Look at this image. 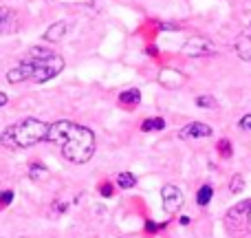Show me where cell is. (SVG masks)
I'll use <instances>...</instances> for the list:
<instances>
[{
	"label": "cell",
	"mask_w": 251,
	"mask_h": 238,
	"mask_svg": "<svg viewBox=\"0 0 251 238\" xmlns=\"http://www.w3.org/2000/svg\"><path fill=\"white\" fill-rule=\"evenodd\" d=\"M47 141L57 143L62 150V157L75 165L91 161L97 148L95 132L82 124H75V121H55V124H51Z\"/></svg>",
	"instance_id": "cell-1"
},
{
	"label": "cell",
	"mask_w": 251,
	"mask_h": 238,
	"mask_svg": "<svg viewBox=\"0 0 251 238\" xmlns=\"http://www.w3.org/2000/svg\"><path fill=\"white\" fill-rule=\"evenodd\" d=\"M49 130L51 124L35 117H26L18 124H11L2 130L0 134V143L9 150H18V148H31L40 141H47L49 139Z\"/></svg>",
	"instance_id": "cell-2"
},
{
	"label": "cell",
	"mask_w": 251,
	"mask_h": 238,
	"mask_svg": "<svg viewBox=\"0 0 251 238\" xmlns=\"http://www.w3.org/2000/svg\"><path fill=\"white\" fill-rule=\"evenodd\" d=\"M225 227L231 236H249L251 234V199L240 201L234 208L227 210L225 214Z\"/></svg>",
	"instance_id": "cell-3"
},
{
	"label": "cell",
	"mask_w": 251,
	"mask_h": 238,
	"mask_svg": "<svg viewBox=\"0 0 251 238\" xmlns=\"http://www.w3.org/2000/svg\"><path fill=\"white\" fill-rule=\"evenodd\" d=\"M29 62V60H26ZM31 64L35 66V73H33V79L31 82L35 84H44L49 82V79L57 78V75L64 71V57L60 55H53L51 60H44V62H31Z\"/></svg>",
	"instance_id": "cell-4"
},
{
	"label": "cell",
	"mask_w": 251,
	"mask_h": 238,
	"mask_svg": "<svg viewBox=\"0 0 251 238\" xmlns=\"http://www.w3.org/2000/svg\"><path fill=\"white\" fill-rule=\"evenodd\" d=\"M161 203H163L165 214H178L183 210V205H185V196H183V192L176 185L168 183L161 190Z\"/></svg>",
	"instance_id": "cell-5"
},
{
	"label": "cell",
	"mask_w": 251,
	"mask_h": 238,
	"mask_svg": "<svg viewBox=\"0 0 251 238\" xmlns=\"http://www.w3.org/2000/svg\"><path fill=\"white\" fill-rule=\"evenodd\" d=\"M212 126H207L205 121H190L187 126H183L181 130H178V137L183 139V141H192V139H207L212 137Z\"/></svg>",
	"instance_id": "cell-6"
},
{
	"label": "cell",
	"mask_w": 251,
	"mask_h": 238,
	"mask_svg": "<svg viewBox=\"0 0 251 238\" xmlns=\"http://www.w3.org/2000/svg\"><path fill=\"white\" fill-rule=\"evenodd\" d=\"M183 53L192 57H203L214 53V44L209 42L207 38H190L185 44H183Z\"/></svg>",
	"instance_id": "cell-7"
},
{
	"label": "cell",
	"mask_w": 251,
	"mask_h": 238,
	"mask_svg": "<svg viewBox=\"0 0 251 238\" xmlns=\"http://www.w3.org/2000/svg\"><path fill=\"white\" fill-rule=\"evenodd\" d=\"M33 73H35V66L31 64V62L22 60L18 66H13V69L7 71V82L9 84H22V82H26V79H33Z\"/></svg>",
	"instance_id": "cell-8"
},
{
	"label": "cell",
	"mask_w": 251,
	"mask_h": 238,
	"mask_svg": "<svg viewBox=\"0 0 251 238\" xmlns=\"http://www.w3.org/2000/svg\"><path fill=\"white\" fill-rule=\"evenodd\" d=\"M18 31V13L11 11L9 7H2L0 9V33H13Z\"/></svg>",
	"instance_id": "cell-9"
},
{
	"label": "cell",
	"mask_w": 251,
	"mask_h": 238,
	"mask_svg": "<svg viewBox=\"0 0 251 238\" xmlns=\"http://www.w3.org/2000/svg\"><path fill=\"white\" fill-rule=\"evenodd\" d=\"M234 49H236V53H238L240 60L251 62V31H243V33L236 38Z\"/></svg>",
	"instance_id": "cell-10"
},
{
	"label": "cell",
	"mask_w": 251,
	"mask_h": 238,
	"mask_svg": "<svg viewBox=\"0 0 251 238\" xmlns=\"http://www.w3.org/2000/svg\"><path fill=\"white\" fill-rule=\"evenodd\" d=\"M119 104H122L126 110H134L139 104H141V91H137V88L122 91L119 93Z\"/></svg>",
	"instance_id": "cell-11"
},
{
	"label": "cell",
	"mask_w": 251,
	"mask_h": 238,
	"mask_svg": "<svg viewBox=\"0 0 251 238\" xmlns=\"http://www.w3.org/2000/svg\"><path fill=\"white\" fill-rule=\"evenodd\" d=\"M66 31H69V22L60 20L44 31V40H47V42H60V40L66 35Z\"/></svg>",
	"instance_id": "cell-12"
},
{
	"label": "cell",
	"mask_w": 251,
	"mask_h": 238,
	"mask_svg": "<svg viewBox=\"0 0 251 238\" xmlns=\"http://www.w3.org/2000/svg\"><path fill=\"white\" fill-rule=\"evenodd\" d=\"M53 55H57V53H53L51 49H47V47H31L29 51H26L25 60H29V62H44V60H51Z\"/></svg>",
	"instance_id": "cell-13"
},
{
	"label": "cell",
	"mask_w": 251,
	"mask_h": 238,
	"mask_svg": "<svg viewBox=\"0 0 251 238\" xmlns=\"http://www.w3.org/2000/svg\"><path fill=\"white\" fill-rule=\"evenodd\" d=\"M163 128H165L163 117H150L141 124V132H161Z\"/></svg>",
	"instance_id": "cell-14"
},
{
	"label": "cell",
	"mask_w": 251,
	"mask_h": 238,
	"mask_svg": "<svg viewBox=\"0 0 251 238\" xmlns=\"http://www.w3.org/2000/svg\"><path fill=\"white\" fill-rule=\"evenodd\" d=\"M212 196H214V187L212 185H201L199 192H196V203H199L201 208H205V205L212 203Z\"/></svg>",
	"instance_id": "cell-15"
},
{
	"label": "cell",
	"mask_w": 251,
	"mask_h": 238,
	"mask_svg": "<svg viewBox=\"0 0 251 238\" xmlns=\"http://www.w3.org/2000/svg\"><path fill=\"white\" fill-rule=\"evenodd\" d=\"M137 185V177L132 172H119L117 174V187L122 190H130V187Z\"/></svg>",
	"instance_id": "cell-16"
},
{
	"label": "cell",
	"mask_w": 251,
	"mask_h": 238,
	"mask_svg": "<svg viewBox=\"0 0 251 238\" xmlns=\"http://www.w3.org/2000/svg\"><path fill=\"white\" fill-rule=\"evenodd\" d=\"M216 150H218V155H221L223 159H229V157L234 155V146H231L229 139H218Z\"/></svg>",
	"instance_id": "cell-17"
},
{
	"label": "cell",
	"mask_w": 251,
	"mask_h": 238,
	"mask_svg": "<svg viewBox=\"0 0 251 238\" xmlns=\"http://www.w3.org/2000/svg\"><path fill=\"white\" fill-rule=\"evenodd\" d=\"M245 190V177L243 174H234V177L229 179V194H240V192Z\"/></svg>",
	"instance_id": "cell-18"
},
{
	"label": "cell",
	"mask_w": 251,
	"mask_h": 238,
	"mask_svg": "<svg viewBox=\"0 0 251 238\" xmlns=\"http://www.w3.org/2000/svg\"><path fill=\"white\" fill-rule=\"evenodd\" d=\"M194 102L199 108H216V100L212 95H199Z\"/></svg>",
	"instance_id": "cell-19"
},
{
	"label": "cell",
	"mask_w": 251,
	"mask_h": 238,
	"mask_svg": "<svg viewBox=\"0 0 251 238\" xmlns=\"http://www.w3.org/2000/svg\"><path fill=\"white\" fill-rule=\"evenodd\" d=\"M29 174H31V179H40V177H47V168H44L40 161H35L33 165L29 168Z\"/></svg>",
	"instance_id": "cell-20"
},
{
	"label": "cell",
	"mask_w": 251,
	"mask_h": 238,
	"mask_svg": "<svg viewBox=\"0 0 251 238\" xmlns=\"http://www.w3.org/2000/svg\"><path fill=\"white\" fill-rule=\"evenodd\" d=\"M0 196H2V199H0V210H4V208H7V205L13 201V192H11V190H4Z\"/></svg>",
	"instance_id": "cell-21"
},
{
	"label": "cell",
	"mask_w": 251,
	"mask_h": 238,
	"mask_svg": "<svg viewBox=\"0 0 251 238\" xmlns=\"http://www.w3.org/2000/svg\"><path fill=\"white\" fill-rule=\"evenodd\" d=\"M238 126H240V128H243V130H249V132H251V113H247V115H245V117H240Z\"/></svg>",
	"instance_id": "cell-22"
},
{
	"label": "cell",
	"mask_w": 251,
	"mask_h": 238,
	"mask_svg": "<svg viewBox=\"0 0 251 238\" xmlns=\"http://www.w3.org/2000/svg\"><path fill=\"white\" fill-rule=\"evenodd\" d=\"M100 192H101V196H113V185L110 183H101Z\"/></svg>",
	"instance_id": "cell-23"
},
{
	"label": "cell",
	"mask_w": 251,
	"mask_h": 238,
	"mask_svg": "<svg viewBox=\"0 0 251 238\" xmlns=\"http://www.w3.org/2000/svg\"><path fill=\"white\" fill-rule=\"evenodd\" d=\"M2 106H7V95H4V93H0V108H2Z\"/></svg>",
	"instance_id": "cell-24"
},
{
	"label": "cell",
	"mask_w": 251,
	"mask_h": 238,
	"mask_svg": "<svg viewBox=\"0 0 251 238\" xmlns=\"http://www.w3.org/2000/svg\"><path fill=\"white\" fill-rule=\"evenodd\" d=\"M181 225H190V218H187V216H181Z\"/></svg>",
	"instance_id": "cell-25"
},
{
	"label": "cell",
	"mask_w": 251,
	"mask_h": 238,
	"mask_svg": "<svg viewBox=\"0 0 251 238\" xmlns=\"http://www.w3.org/2000/svg\"><path fill=\"white\" fill-rule=\"evenodd\" d=\"M249 25H251V20H249Z\"/></svg>",
	"instance_id": "cell-26"
}]
</instances>
